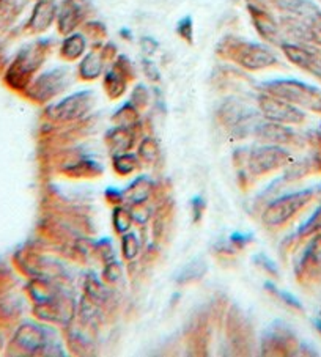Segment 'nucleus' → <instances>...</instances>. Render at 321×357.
<instances>
[{"label": "nucleus", "mask_w": 321, "mask_h": 357, "mask_svg": "<svg viewBox=\"0 0 321 357\" xmlns=\"http://www.w3.org/2000/svg\"><path fill=\"white\" fill-rule=\"evenodd\" d=\"M46 52V41L43 40L29 43L23 49H19V52L10 62L8 68L5 69V84L16 91H24L34 80V74L38 68L45 62Z\"/></svg>", "instance_id": "1"}, {"label": "nucleus", "mask_w": 321, "mask_h": 357, "mask_svg": "<svg viewBox=\"0 0 321 357\" xmlns=\"http://www.w3.org/2000/svg\"><path fill=\"white\" fill-rule=\"evenodd\" d=\"M69 80H71V71H69V68L57 67L34 78L24 93L32 101L46 102L67 89Z\"/></svg>", "instance_id": "2"}, {"label": "nucleus", "mask_w": 321, "mask_h": 357, "mask_svg": "<svg viewBox=\"0 0 321 357\" xmlns=\"http://www.w3.org/2000/svg\"><path fill=\"white\" fill-rule=\"evenodd\" d=\"M263 90L268 95L280 98L291 104H302L307 107H317L320 101V91L309 87L302 82L293 79H274L263 82Z\"/></svg>", "instance_id": "3"}, {"label": "nucleus", "mask_w": 321, "mask_h": 357, "mask_svg": "<svg viewBox=\"0 0 321 357\" xmlns=\"http://www.w3.org/2000/svg\"><path fill=\"white\" fill-rule=\"evenodd\" d=\"M310 197H312L310 191H298L273 200L262 214L263 224L268 227H279V225L290 221L299 210L307 205Z\"/></svg>", "instance_id": "4"}, {"label": "nucleus", "mask_w": 321, "mask_h": 357, "mask_svg": "<svg viewBox=\"0 0 321 357\" xmlns=\"http://www.w3.org/2000/svg\"><path fill=\"white\" fill-rule=\"evenodd\" d=\"M93 106H95V91L80 90L67 98H63L62 101L52 104L47 112L52 118L60 120V122H71V120L80 118L82 115L89 113Z\"/></svg>", "instance_id": "5"}, {"label": "nucleus", "mask_w": 321, "mask_h": 357, "mask_svg": "<svg viewBox=\"0 0 321 357\" xmlns=\"http://www.w3.org/2000/svg\"><path fill=\"white\" fill-rule=\"evenodd\" d=\"M12 343L24 354H38L49 348V331L36 323H23L16 329Z\"/></svg>", "instance_id": "6"}, {"label": "nucleus", "mask_w": 321, "mask_h": 357, "mask_svg": "<svg viewBox=\"0 0 321 357\" xmlns=\"http://www.w3.org/2000/svg\"><path fill=\"white\" fill-rule=\"evenodd\" d=\"M260 111L263 117L269 122L282 123V125H295L301 123L304 120V113L298 107L293 106L291 102H287L280 98H276L268 93H263L258 98Z\"/></svg>", "instance_id": "7"}, {"label": "nucleus", "mask_w": 321, "mask_h": 357, "mask_svg": "<svg viewBox=\"0 0 321 357\" xmlns=\"http://www.w3.org/2000/svg\"><path fill=\"white\" fill-rule=\"evenodd\" d=\"M288 161V153L274 144L254 148L247 159V167L254 175H265L273 172Z\"/></svg>", "instance_id": "8"}, {"label": "nucleus", "mask_w": 321, "mask_h": 357, "mask_svg": "<svg viewBox=\"0 0 321 357\" xmlns=\"http://www.w3.org/2000/svg\"><path fill=\"white\" fill-rule=\"evenodd\" d=\"M235 60L243 68L258 71L273 67L277 62V57L268 46L262 45V43H243L236 49Z\"/></svg>", "instance_id": "9"}, {"label": "nucleus", "mask_w": 321, "mask_h": 357, "mask_svg": "<svg viewBox=\"0 0 321 357\" xmlns=\"http://www.w3.org/2000/svg\"><path fill=\"white\" fill-rule=\"evenodd\" d=\"M57 12L58 7L56 0H36L27 27L34 34H41L52 25L57 18Z\"/></svg>", "instance_id": "10"}, {"label": "nucleus", "mask_w": 321, "mask_h": 357, "mask_svg": "<svg viewBox=\"0 0 321 357\" xmlns=\"http://www.w3.org/2000/svg\"><path fill=\"white\" fill-rule=\"evenodd\" d=\"M84 19V10L76 0H65L57 12V25L63 35L73 34V30Z\"/></svg>", "instance_id": "11"}, {"label": "nucleus", "mask_w": 321, "mask_h": 357, "mask_svg": "<svg viewBox=\"0 0 321 357\" xmlns=\"http://www.w3.org/2000/svg\"><path fill=\"white\" fill-rule=\"evenodd\" d=\"M255 134H257L262 140L277 145L290 140L293 133L290 128H287V125L269 122L268 120L266 123H260L255 126Z\"/></svg>", "instance_id": "12"}, {"label": "nucleus", "mask_w": 321, "mask_h": 357, "mask_svg": "<svg viewBox=\"0 0 321 357\" xmlns=\"http://www.w3.org/2000/svg\"><path fill=\"white\" fill-rule=\"evenodd\" d=\"M123 199H126L131 205L140 206L148 200L151 194V181L146 177L135 178L131 184L128 186L126 191L122 192Z\"/></svg>", "instance_id": "13"}, {"label": "nucleus", "mask_w": 321, "mask_h": 357, "mask_svg": "<svg viewBox=\"0 0 321 357\" xmlns=\"http://www.w3.org/2000/svg\"><path fill=\"white\" fill-rule=\"evenodd\" d=\"M102 69H104V57L98 51H91L87 54L79 65L80 78L87 80H93L96 78H100Z\"/></svg>", "instance_id": "14"}, {"label": "nucleus", "mask_w": 321, "mask_h": 357, "mask_svg": "<svg viewBox=\"0 0 321 357\" xmlns=\"http://www.w3.org/2000/svg\"><path fill=\"white\" fill-rule=\"evenodd\" d=\"M250 16H252L255 29L258 30V34L262 35L265 40H269V41L277 40V27L274 24V21L269 18L268 13H265L263 10L250 7Z\"/></svg>", "instance_id": "15"}, {"label": "nucleus", "mask_w": 321, "mask_h": 357, "mask_svg": "<svg viewBox=\"0 0 321 357\" xmlns=\"http://www.w3.org/2000/svg\"><path fill=\"white\" fill-rule=\"evenodd\" d=\"M85 47H87V40L84 35L69 34L63 40L60 52H62V56L67 60H76L84 56Z\"/></svg>", "instance_id": "16"}, {"label": "nucleus", "mask_w": 321, "mask_h": 357, "mask_svg": "<svg viewBox=\"0 0 321 357\" xmlns=\"http://www.w3.org/2000/svg\"><path fill=\"white\" fill-rule=\"evenodd\" d=\"M206 271H208V266L202 260V258H195V260L186 263V266L181 268V271L177 274V282L178 283H190L195 282V280L202 279Z\"/></svg>", "instance_id": "17"}, {"label": "nucleus", "mask_w": 321, "mask_h": 357, "mask_svg": "<svg viewBox=\"0 0 321 357\" xmlns=\"http://www.w3.org/2000/svg\"><path fill=\"white\" fill-rule=\"evenodd\" d=\"M109 144L115 153H126L133 147V133L128 126H117L107 134Z\"/></svg>", "instance_id": "18"}, {"label": "nucleus", "mask_w": 321, "mask_h": 357, "mask_svg": "<svg viewBox=\"0 0 321 357\" xmlns=\"http://www.w3.org/2000/svg\"><path fill=\"white\" fill-rule=\"evenodd\" d=\"M104 87L107 90V95L111 98H120L126 90V79L122 71L117 68L109 69L104 76Z\"/></svg>", "instance_id": "19"}, {"label": "nucleus", "mask_w": 321, "mask_h": 357, "mask_svg": "<svg viewBox=\"0 0 321 357\" xmlns=\"http://www.w3.org/2000/svg\"><path fill=\"white\" fill-rule=\"evenodd\" d=\"M134 221V214H131V211L124 206H117L113 208L112 213V224L113 228L117 230L118 233H126L129 228H131Z\"/></svg>", "instance_id": "20"}, {"label": "nucleus", "mask_w": 321, "mask_h": 357, "mask_svg": "<svg viewBox=\"0 0 321 357\" xmlns=\"http://www.w3.org/2000/svg\"><path fill=\"white\" fill-rule=\"evenodd\" d=\"M135 167H137V156L131 155V153H117L113 155V169L120 175H129L133 173Z\"/></svg>", "instance_id": "21"}, {"label": "nucleus", "mask_w": 321, "mask_h": 357, "mask_svg": "<svg viewBox=\"0 0 321 357\" xmlns=\"http://www.w3.org/2000/svg\"><path fill=\"white\" fill-rule=\"evenodd\" d=\"M85 290H87V294H89L90 299H93L95 302L98 301H106L107 296H109V291L107 288L102 285L100 280H98L95 276H89L87 277V282H85Z\"/></svg>", "instance_id": "22"}, {"label": "nucleus", "mask_w": 321, "mask_h": 357, "mask_svg": "<svg viewBox=\"0 0 321 357\" xmlns=\"http://www.w3.org/2000/svg\"><path fill=\"white\" fill-rule=\"evenodd\" d=\"M140 250V243L137 239L135 233H123V239H122V252L123 257L126 260H133V258L137 257Z\"/></svg>", "instance_id": "23"}, {"label": "nucleus", "mask_w": 321, "mask_h": 357, "mask_svg": "<svg viewBox=\"0 0 321 357\" xmlns=\"http://www.w3.org/2000/svg\"><path fill=\"white\" fill-rule=\"evenodd\" d=\"M139 156L144 159L146 162H155L157 158H159V147H157V142L151 137H146L142 140V144L139 145Z\"/></svg>", "instance_id": "24"}, {"label": "nucleus", "mask_w": 321, "mask_h": 357, "mask_svg": "<svg viewBox=\"0 0 321 357\" xmlns=\"http://www.w3.org/2000/svg\"><path fill=\"white\" fill-rule=\"evenodd\" d=\"M274 3L288 13H304V8L307 7L304 0H274Z\"/></svg>", "instance_id": "25"}, {"label": "nucleus", "mask_w": 321, "mask_h": 357, "mask_svg": "<svg viewBox=\"0 0 321 357\" xmlns=\"http://www.w3.org/2000/svg\"><path fill=\"white\" fill-rule=\"evenodd\" d=\"M177 32H178V35L183 38V40L192 41V36H194L192 18H190V16H186V18L179 19V23L177 25Z\"/></svg>", "instance_id": "26"}, {"label": "nucleus", "mask_w": 321, "mask_h": 357, "mask_svg": "<svg viewBox=\"0 0 321 357\" xmlns=\"http://www.w3.org/2000/svg\"><path fill=\"white\" fill-rule=\"evenodd\" d=\"M318 228H321V208L315 211L313 216L302 225L301 230H299V235H310L312 232H317Z\"/></svg>", "instance_id": "27"}, {"label": "nucleus", "mask_w": 321, "mask_h": 357, "mask_svg": "<svg viewBox=\"0 0 321 357\" xmlns=\"http://www.w3.org/2000/svg\"><path fill=\"white\" fill-rule=\"evenodd\" d=\"M102 276H104L107 282H117L122 277V266H120V263L107 261L104 271H102Z\"/></svg>", "instance_id": "28"}, {"label": "nucleus", "mask_w": 321, "mask_h": 357, "mask_svg": "<svg viewBox=\"0 0 321 357\" xmlns=\"http://www.w3.org/2000/svg\"><path fill=\"white\" fill-rule=\"evenodd\" d=\"M254 261L257 263V265H258L260 268L266 269V271H268V272H271V274H277V268H276V265H274V261L271 260V258H268V255H265V254H258V255H255Z\"/></svg>", "instance_id": "29"}, {"label": "nucleus", "mask_w": 321, "mask_h": 357, "mask_svg": "<svg viewBox=\"0 0 321 357\" xmlns=\"http://www.w3.org/2000/svg\"><path fill=\"white\" fill-rule=\"evenodd\" d=\"M266 288L268 290H271L273 291V293H276L277 296H280L282 299H284L285 302H288V304H291V305H295V307H301V304H299V302L296 301V298H293V296L290 294V293H285V291H280V290H276V287L273 283H269V282H266Z\"/></svg>", "instance_id": "30"}, {"label": "nucleus", "mask_w": 321, "mask_h": 357, "mask_svg": "<svg viewBox=\"0 0 321 357\" xmlns=\"http://www.w3.org/2000/svg\"><path fill=\"white\" fill-rule=\"evenodd\" d=\"M142 63H144V71H145L146 78H150L151 80H159L161 79L159 69H157V67L153 62H150V60H144Z\"/></svg>", "instance_id": "31"}, {"label": "nucleus", "mask_w": 321, "mask_h": 357, "mask_svg": "<svg viewBox=\"0 0 321 357\" xmlns=\"http://www.w3.org/2000/svg\"><path fill=\"white\" fill-rule=\"evenodd\" d=\"M157 46H159V45H157V41L153 40V38H150V36H144L142 40H140V47H142V51L145 54H148V56H151V54L156 52Z\"/></svg>", "instance_id": "32"}, {"label": "nucleus", "mask_w": 321, "mask_h": 357, "mask_svg": "<svg viewBox=\"0 0 321 357\" xmlns=\"http://www.w3.org/2000/svg\"><path fill=\"white\" fill-rule=\"evenodd\" d=\"M16 3H18V0H0V10L2 12H10V10L16 7Z\"/></svg>", "instance_id": "33"}]
</instances>
